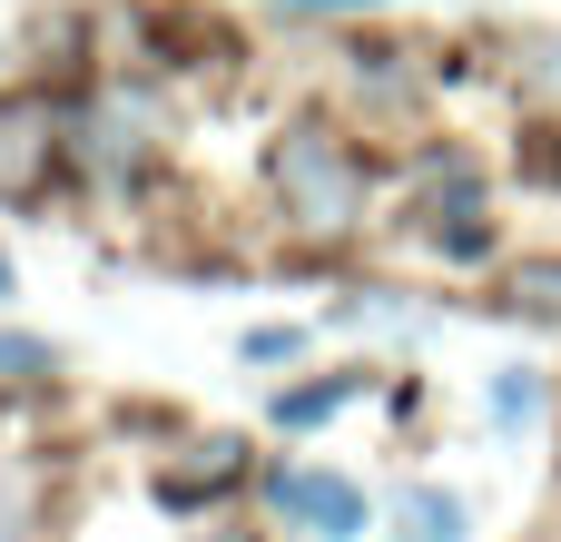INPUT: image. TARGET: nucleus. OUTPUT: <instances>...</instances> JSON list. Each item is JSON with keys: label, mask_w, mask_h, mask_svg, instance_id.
<instances>
[{"label": "nucleus", "mask_w": 561, "mask_h": 542, "mask_svg": "<svg viewBox=\"0 0 561 542\" xmlns=\"http://www.w3.org/2000/svg\"><path fill=\"white\" fill-rule=\"evenodd\" d=\"M533 99H561V39L533 49Z\"/></svg>", "instance_id": "obj_8"}, {"label": "nucleus", "mask_w": 561, "mask_h": 542, "mask_svg": "<svg viewBox=\"0 0 561 542\" xmlns=\"http://www.w3.org/2000/svg\"><path fill=\"white\" fill-rule=\"evenodd\" d=\"M0 375H49V346H30V336H0Z\"/></svg>", "instance_id": "obj_7"}, {"label": "nucleus", "mask_w": 561, "mask_h": 542, "mask_svg": "<svg viewBox=\"0 0 561 542\" xmlns=\"http://www.w3.org/2000/svg\"><path fill=\"white\" fill-rule=\"evenodd\" d=\"M513 306H533V316H561V267H523V276H513Z\"/></svg>", "instance_id": "obj_6"}, {"label": "nucleus", "mask_w": 561, "mask_h": 542, "mask_svg": "<svg viewBox=\"0 0 561 542\" xmlns=\"http://www.w3.org/2000/svg\"><path fill=\"white\" fill-rule=\"evenodd\" d=\"M533 415H542V375H533V365H503V375H493V425L513 434V425H533Z\"/></svg>", "instance_id": "obj_4"}, {"label": "nucleus", "mask_w": 561, "mask_h": 542, "mask_svg": "<svg viewBox=\"0 0 561 542\" xmlns=\"http://www.w3.org/2000/svg\"><path fill=\"white\" fill-rule=\"evenodd\" d=\"M345 395H355V375H325V385H306V395H286L276 415H286V425H325V415H335Z\"/></svg>", "instance_id": "obj_5"}, {"label": "nucleus", "mask_w": 561, "mask_h": 542, "mask_svg": "<svg viewBox=\"0 0 561 542\" xmlns=\"http://www.w3.org/2000/svg\"><path fill=\"white\" fill-rule=\"evenodd\" d=\"M266 494H276L286 523H306V533H325V542H355V533H365V494H355L345 474H276Z\"/></svg>", "instance_id": "obj_2"}, {"label": "nucleus", "mask_w": 561, "mask_h": 542, "mask_svg": "<svg viewBox=\"0 0 561 542\" xmlns=\"http://www.w3.org/2000/svg\"><path fill=\"white\" fill-rule=\"evenodd\" d=\"M217 542H237V533H217Z\"/></svg>", "instance_id": "obj_11"}, {"label": "nucleus", "mask_w": 561, "mask_h": 542, "mask_svg": "<svg viewBox=\"0 0 561 542\" xmlns=\"http://www.w3.org/2000/svg\"><path fill=\"white\" fill-rule=\"evenodd\" d=\"M0 296H10V257H0Z\"/></svg>", "instance_id": "obj_10"}, {"label": "nucleus", "mask_w": 561, "mask_h": 542, "mask_svg": "<svg viewBox=\"0 0 561 542\" xmlns=\"http://www.w3.org/2000/svg\"><path fill=\"white\" fill-rule=\"evenodd\" d=\"M394 523H404V542H463V523H473V513H463V494H434V484H414Z\"/></svg>", "instance_id": "obj_3"}, {"label": "nucleus", "mask_w": 561, "mask_h": 542, "mask_svg": "<svg viewBox=\"0 0 561 542\" xmlns=\"http://www.w3.org/2000/svg\"><path fill=\"white\" fill-rule=\"evenodd\" d=\"M276 188H286V217L316 227V237L355 227V207H365V168H355V148H345L335 128H286V148H276Z\"/></svg>", "instance_id": "obj_1"}, {"label": "nucleus", "mask_w": 561, "mask_h": 542, "mask_svg": "<svg viewBox=\"0 0 561 542\" xmlns=\"http://www.w3.org/2000/svg\"><path fill=\"white\" fill-rule=\"evenodd\" d=\"M286 10H375V0H286Z\"/></svg>", "instance_id": "obj_9"}]
</instances>
